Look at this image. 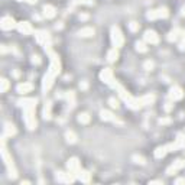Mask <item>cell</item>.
<instances>
[{
    "label": "cell",
    "instance_id": "obj_1",
    "mask_svg": "<svg viewBox=\"0 0 185 185\" xmlns=\"http://www.w3.org/2000/svg\"><path fill=\"white\" fill-rule=\"evenodd\" d=\"M4 137V136H3ZM1 156H3V161L6 163V168H7V171H9V175H10L12 178H16V169H15V166H13V162H12V158L9 156V153L6 151V148H4V140H3V149H1Z\"/></svg>",
    "mask_w": 185,
    "mask_h": 185
},
{
    "label": "cell",
    "instance_id": "obj_2",
    "mask_svg": "<svg viewBox=\"0 0 185 185\" xmlns=\"http://www.w3.org/2000/svg\"><path fill=\"white\" fill-rule=\"evenodd\" d=\"M111 42H113V45H114L116 48H120V46L123 45V36H121V33H120L119 28H116V26L111 28Z\"/></svg>",
    "mask_w": 185,
    "mask_h": 185
},
{
    "label": "cell",
    "instance_id": "obj_3",
    "mask_svg": "<svg viewBox=\"0 0 185 185\" xmlns=\"http://www.w3.org/2000/svg\"><path fill=\"white\" fill-rule=\"evenodd\" d=\"M168 10L165 9V7H162V9H158V10H152L148 13V19H161V18H168Z\"/></svg>",
    "mask_w": 185,
    "mask_h": 185
},
{
    "label": "cell",
    "instance_id": "obj_4",
    "mask_svg": "<svg viewBox=\"0 0 185 185\" xmlns=\"http://www.w3.org/2000/svg\"><path fill=\"white\" fill-rule=\"evenodd\" d=\"M26 111V116H25V123L29 129H35L36 127V120H35V116H33V110H25Z\"/></svg>",
    "mask_w": 185,
    "mask_h": 185
},
{
    "label": "cell",
    "instance_id": "obj_5",
    "mask_svg": "<svg viewBox=\"0 0 185 185\" xmlns=\"http://www.w3.org/2000/svg\"><path fill=\"white\" fill-rule=\"evenodd\" d=\"M1 29L3 31H10V29H13L15 26H18L16 23H15V20L12 19L10 16H4L3 19H1Z\"/></svg>",
    "mask_w": 185,
    "mask_h": 185
},
{
    "label": "cell",
    "instance_id": "obj_6",
    "mask_svg": "<svg viewBox=\"0 0 185 185\" xmlns=\"http://www.w3.org/2000/svg\"><path fill=\"white\" fill-rule=\"evenodd\" d=\"M19 104L25 110H29V109L35 110V107H36V98H23V100L19 101Z\"/></svg>",
    "mask_w": 185,
    "mask_h": 185
},
{
    "label": "cell",
    "instance_id": "obj_7",
    "mask_svg": "<svg viewBox=\"0 0 185 185\" xmlns=\"http://www.w3.org/2000/svg\"><path fill=\"white\" fill-rule=\"evenodd\" d=\"M145 41L152 45H156L159 42V38H158V35H156L155 31H146L145 32Z\"/></svg>",
    "mask_w": 185,
    "mask_h": 185
},
{
    "label": "cell",
    "instance_id": "obj_8",
    "mask_svg": "<svg viewBox=\"0 0 185 185\" xmlns=\"http://www.w3.org/2000/svg\"><path fill=\"white\" fill-rule=\"evenodd\" d=\"M18 29H19V32H22L23 35H29V33H32V26H31V23L29 22H20L18 23Z\"/></svg>",
    "mask_w": 185,
    "mask_h": 185
},
{
    "label": "cell",
    "instance_id": "obj_9",
    "mask_svg": "<svg viewBox=\"0 0 185 185\" xmlns=\"http://www.w3.org/2000/svg\"><path fill=\"white\" fill-rule=\"evenodd\" d=\"M169 97L172 98V100H181V98L184 97V93H182V90L179 87H172L171 88V93H169Z\"/></svg>",
    "mask_w": 185,
    "mask_h": 185
},
{
    "label": "cell",
    "instance_id": "obj_10",
    "mask_svg": "<svg viewBox=\"0 0 185 185\" xmlns=\"http://www.w3.org/2000/svg\"><path fill=\"white\" fill-rule=\"evenodd\" d=\"M100 78H101L104 83H109V84H111V81H113V72H111V69H110V68H106L104 71H101Z\"/></svg>",
    "mask_w": 185,
    "mask_h": 185
},
{
    "label": "cell",
    "instance_id": "obj_11",
    "mask_svg": "<svg viewBox=\"0 0 185 185\" xmlns=\"http://www.w3.org/2000/svg\"><path fill=\"white\" fill-rule=\"evenodd\" d=\"M33 88V86L31 84V83H23V84H19L18 86V93H20V94H25V93H29L31 90Z\"/></svg>",
    "mask_w": 185,
    "mask_h": 185
},
{
    "label": "cell",
    "instance_id": "obj_12",
    "mask_svg": "<svg viewBox=\"0 0 185 185\" xmlns=\"http://www.w3.org/2000/svg\"><path fill=\"white\" fill-rule=\"evenodd\" d=\"M68 169L71 172H80V163H78V159L77 158H72L69 162H68Z\"/></svg>",
    "mask_w": 185,
    "mask_h": 185
},
{
    "label": "cell",
    "instance_id": "obj_13",
    "mask_svg": "<svg viewBox=\"0 0 185 185\" xmlns=\"http://www.w3.org/2000/svg\"><path fill=\"white\" fill-rule=\"evenodd\" d=\"M44 15L48 18V19L54 18V16H55V7H54V6H49V4L44 6Z\"/></svg>",
    "mask_w": 185,
    "mask_h": 185
},
{
    "label": "cell",
    "instance_id": "obj_14",
    "mask_svg": "<svg viewBox=\"0 0 185 185\" xmlns=\"http://www.w3.org/2000/svg\"><path fill=\"white\" fill-rule=\"evenodd\" d=\"M139 101H140L142 106H145V104H152L153 101H155V96H153V94H148V96H145V97L139 98Z\"/></svg>",
    "mask_w": 185,
    "mask_h": 185
},
{
    "label": "cell",
    "instance_id": "obj_15",
    "mask_svg": "<svg viewBox=\"0 0 185 185\" xmlns=\"http://www.w3.org/2000/svg\"><path fill=\"white\" fill-rule=\"evenodd\" d=\"M100 116H101V119L106 120V121L114 120V116H113V113H111V111H109V110H101V111H100Z\"/></svg>",
    "mask_w": 185,
    "mask_h": 185
},
{
    "label": "cell",
    "instance_id": "obj_16",
    "mask_svg": "<svg viewBox=\"0 0 185 185\" xmlns=\"http://www.w3.org/2000/svg\"><path fill=\"white\" fill-rule=\"evenodd\" d=\"M117 58H119V52H117L116 48H113L111 51H109V54H107V59H109L110 62H114Z\"/></svg>",
    "mask_w": 185,
    "mask_h": 185
},
{
    "label": "cell",
    "instance_id": "obj_17",
    "mask_svg": "<svg viewBox=\"0 0 185 185\" xmlns=\"http://www.w3.org/2000/svg\"><path fill=\"white\" fill-rule=\"evenodd\" d=\"M93 35H94V29H93V28H83V29L80 31V36H84V38L93 36Z\"/></svg>",
    "mask_w": 185,
    "mask_h": 185
},
{
    "label": "cell",
    "instance_id": "obj_18",
    "mask_svg": "<svg viewBox=\"0 0 185 185\" xmlns=\"http://www.w3.org/2000/svg\"><path fill=\"white\" fill-rule=\"evenodd\" d=\"M15 133H16L15 126L10 124V123H6V127H4V136H12V135H15Z\"/></svg>",
    "mask_w": 185,
    "mask_h": 185
},
{
    "label": "cell",
    "instance_id": "obj_19",
    "mask_svg": "<svg viewBox=\"0 0 185 185\" xmlns=\"http://www.w3.org/2000/svg\"><path fill=\"white\" fill-rule=\"evenodd\" d=\"M78 121L83 123V124L88 123V121H90V116H88V113H81V114L78 116Z\"/></svg>",
    "mask_w": 185,
    "mask_h": 185
},
{
    "label": "cell",
    "instance_id": "obj_20",
    "mask_svg": "<svg viewBox=\"0 0 185 185\" xmlns=\"http://www.w3.org/2000/svg\"><path fill=\"white\" fill-rule=\"evenodd\" d=\"M44 117L45 119H49V117H51V103H49V101L45 104V107H44Z\"/></svg>",
    "mask_w": 185,
    "mask_h": 185
},
{
    "label": "cell",
    "instance_id": "obj_21",
    "mask_svg": "<svg viewBox=\"0 0 185 185\" xmlns=\"http://www.w3.org/2000/svg\"><path fill=\"white\" fill-rule=\"evenodd\" d=\"M178 33H181V31H179V29H175V31H172V32L169 33L168 39H169V41H176V39H178V36H179Z\"/></svg>",
    "mask_w": 185,
    "mask_h": 185
},
{
    "label": "cell",
    "instance_id": "obj_22",
    "mask_svg": "<svg viewBox=\"0 0 185 185\" xmlns=\"http://www.w3.org/2000/svg\"><path fill=\"white\" fill-rule=\"evenodd\" d=\"M65 137H67V140L69 142V143H74V142L77 140V137H75V135H74V132H67V133H65Z\"/></svg>",
    "mask_w": 185,
    "mask_h": 185
},
{
    "label": "cell",
    "instance_id": "obj_23",
    "mask_svg": "<svg viewBox=\"0 0 185 185\" xmlns=\"http://www.w3.org/2000/svg\"><path fill=\"white\" fill-rule=\"evenodd\" d=\"M77 175H78V174H77ZM78 178H80L83 182H88V181H90V175H88L87 172H84V171H81V172H80Z\"/></svg>",
    "mask_w": 185,
    "mask_h": 185
},
{
    "label": "cell",
    "instance_id": "obj_24",
    "mask_svg": "<svg viewBox=\"0 0 185 185\" xmlns=\"http://www.w3.org/2000/svg\"><path fill=\"white\" fill-rule=\"evenodd\" d=\"M9 86H10V83H9L6 78H3V80H1V88H0V90H1V93H6V91H7V88H9Z\"/></svg>",
    "mask_w": 185,
    "mask_h": 185
},
{
    "label": "cell",
    "instance_id": "obj_25",
    "mask_svg": "<svg viewBox=\"0 0 185 185\" xmlns=\"http://www.w3.org/2000/svg\"><path fill=\"white\" fill-rule=\"evenodd\" d=\"M136 49H137L139 52H146V51H148L146 45L143 44V42H136Z\"/></svg>",
    "mask_w": 185,
    "mask_h": 185
},
{
    "label": "cell",
    "instance_id": "obj_26",
    "mask_svg": "<svg viewBox=\"0 0 185 185\" xmlns=\"http://www.w3.org/2000/svg\"><path fill=\"white\" fill-rule=\"evenodd\" d=\"M129 29H130L132 32H136V31H139V23L130 22V23H129Z\"/></svg>",
    "mask_w": 185,
    "mask_h": 185
},
{
    "label": "cell",
    "instance_id": "obj_27",
    "mask_svg": "<svg viewBox=\"0 0 185 185\" xmlns=\"http://www.w3.org/2000/svg\"><path fill=\"white\" fill-rule=\"evenodd\" d=\"M153 67H155V64H153L152 61H146L145 62V69H148V71H152Z\"/></svg>",
    "mask_w": 185,
    "mask_h": 185
},
{
    "label": "cell",
    "instance_id": "obj_28",
    "mask_svg": "<svg viewBox=\"0 0 185 185\" xmlns=\"http://www.w3.org/2000/svg\"><path fill=\"white\" fill-rule=\"evenodd\" d=\"M109 103H110V106H111L113 109H117V107H119V101H117L116 98H110Z\"/></svg>",
    "mask_w": 185,
    "mask_h": 185
},
{
    "label": "cell",
    "instance_id": "obj_29",
    "mask_svg": "<svg viewBox=\"0 0 185 185\" xmlns=\"http://www.w3.org/2000/svg\"><path fill=\"white\" fill-rule=\"evenodd\" d=\"M133 159L136 161V163H142V165L145 163V159H143L142 156H133Z\"/></svg>",
    "mask_w": 185,
    "mask_h": 185
},
{
    "label": "cell",
    "instance_id": "obj_30",
    "mask_svg": "<svg viewBox=\"0 0 185 185\" xmlns=\"http://www.w3.org/2000/svg\"><path fill=\"white\" fill-rule=\"evenodd\" d=\"M75 3H83V4H93L91 0H75Z\"/></svg>",
    "mask_w": 185,
    "mask_h": 185
},
{
    "label": "cell",
    "instance_id": "obj_31",
    "mask_svg": "<svg viewBox=\"0 0 185 185\" xmlns=\"http://www.w3.org/2000/svg\"><path fill=\"white\" fill-rule=\"evenodd\" d=\"M32 62H33V64H36V65H39V64H41V59H39V56H38V55H35V56H33Z\"/></svg>",
    "mask_w": 185,
    "mask_h": 185
},
{
    "label": "cell",
    "instance_id": "obj_32",
    "mask_svg": "<svg viewBox=\"0 0 185 185\" xmlns=\"http://www.w3.org/2000/svg\"><path fill=\"white\" fill-rule=\"evenodd\" d=\"M169 121H171L169 119H161V120H159V124H168Z\"/></svg>",
    "mask_w": 185,
    "mask_h": 185
},
{
    "label": "cell",
    "instance_id": "obj_33",
    "mask_svg": "<svg viewBox=\"0 0 185 185\" xmlns=\"http://www.w3.org/2000/svg\"><path fill=\"white\" fill-rule=\"evenodd\" d=\"M171 109H172V103H166V106H165V110H166V111H169Z\"/></svg>",
    "mask_w": 185,
    "mask_h": 185
},
{
    "label": "cell",
    "instance_id": "obj_34",
    "mask_svg": "<svg viewBox=\"0 0 185 185\" xmlns=\"http://www.w3.org/2000/svg\"><path fill=\"white\" fill-rule=\"evenodd\" d=\"M80 87L83 88V90H87V83H81V84H80Z\"/></svg>",
    "mask_w": 185,
    "mask_h": 185
},
{
    "label": "cell",
    "instance_id": "obj_35",
    "mask_svg": "<svg viewBox=\"0 0 185 185\" xmlns=\"http://www.w3.org/2000/svg\"><path fill=\"white\" fill-rule=\"evenodd\" d=\"M87 18H88L87 15H80V19H81V20H86Z\"/></svg>",
    "mask_w": 185,
    "mask_h": 185
},
{
    "label": "cell",
    "instance_id": "obj_36",
    "mask_svg": "<svg viewBox=\"0 0 185 185\" xmlns=\"http://www.w3.org/2000/svg\"><path fill=\"white\" fill-rule=\"evenodd\" d=\"M176 184H185V179H176Z\"/></svg>",
    "mask_w": 185,
    "mask_h": 185
},
{
    "label": "cell",
    "instance_id": "obj_37",
    "mask_svg": "<svg viewBox=\"0 0 185 185\" xmlns=\"http://www.w3.org/2000/svg\"><path fill=\"white\" fill-rule=\"evenodd\" d=\"M19 75H20V72H19V71H15V72H13V77H16V78H18Z\"/></svg>",
    "mask_w": 185,
    "mask_h": 185
},
{
    "label": "cell",
    "instance_id": "obj_38",
    "mask_svg": "<svg viewBox=\"0 0 185 185\" xmlns=\"http://www.w3.org/2000/svg\"><path fill=\"white\" fill-rule=\"evenodd\" d=\"M26 1H28V3H32V4L33 3H36V0H26Z\"/></svg>",
    "mask_w": 185,
    "mask_h": 185
},
{
    "label": "cell",
    "instance_id": "obj_39",
    "mask_svg": "<svg viewBox=\"0 0 185 185\" xmlns=\"http://www.w3.org/2000/svg\"><path fill=\"white\" fill-rule=\"evenodd\" d=\"M182 42H185V31L182 32Z\"/></svg>",
    "mask_w": 185,
    "mask_h": 185
}]
</instances>
